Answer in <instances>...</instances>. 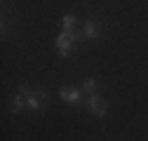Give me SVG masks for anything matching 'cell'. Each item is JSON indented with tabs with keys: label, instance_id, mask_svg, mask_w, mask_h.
<instances>
[{
	"label": "cell",
	"instance_id": "7a4b0ae2",
	"mask_svg": "<svg viewBox=\"0 0 148 141\" xmlns=\"http://www.w3.org/2000/svg\"><path fill=\"white\" fill-rule=\"evenodd\" d=\"M45 106H47V92H45V90H33L31 97L26 99V108H31V111H42Z\"/></svg>",
	"mask_w": 148,
	"mask_h": 141
},
{
	"label": "cell",
	"instance_id": "8992f818",
	"mask_svg": "<svg viewBox=\"0 0 148 141\" xmlns=\"http://www.w3.org/2000/svg\"><path fill=\"white\" fill-rule=\"evenodd\" d=\"M24 106H26V97H24L21 92H16V94L12 97V113H21Z\"/></svg>",
	"mask_w": 148,
	"mask_h": 141
},
{
	"label": "cell",
	"instance_id": "277c9868",
	"mask_svg": "<svg viewBox=\"0 0 148 141\" xmlns=\"http://www.w3.org/2000/svg\"><path fill=\"white\" fill-rule=\"evenodd\" d=\"M80 92L82 90H78V87H61L59 90V97L64 99V101H71V103H80L82 99H80Z\"/></svg>",
	"mask_w": 148,
	"mask_h": 141
},
{
	"label": "cell",
	"instance_id": "3957f363",
	"mask_svg": "<svg viewBox=\"0 0 148 141\" xmlns=\"http://www.w3.org/2000/svg\"><path fill=\"white\" fill-rule=\"evenodd\" d=\"M87 108L94 113V115H99V118H103L106 113H108V103L101 99V97H97V94H92L89 97V101H87Z\"/></svg>",
	"mask_w": 148,
	"mask_h": 141
},
{
	"label": "cell",
	"instance_id": "6da1fadb",
	"mask_svg": "<svg viewBox=\"0 0 148 141\" xmlns=\"http://www.w3.org/2000/svg\"><path fill=\"white\" fill-rule=\"evenodd\" d=\"M78 38H80V35H78L75 31H61V33L57 35V49H59V54H61V57L73 54Z\"/></svg>",
	"mask_w": 148,
	"mask_h": 141
},
{
	"label": "cell",
	"instance_id": "ba28073f",
	"mask_svg": "<svg viewBox=\"0 0 148 141\" xmlns=\"http://www.w3.org/2000/svg\"><path fill=\"white\" fill-rule=\"evenodd\" d=\"M75 24H78V19L73 14H66L64 16V31H75Z\"/></svg>",
	"mask_w": 148,
	"mask_h": 141
},
{
	"label": "cell",
	"instance_id": "5b68a950",
	"mask_svg": "<svg viewBox=\"0 0 148 141\" xmlns=\"http://www.w3.org/2000/svg\"><path fill=\"white\" fill-rule=\"evenodd\" d=\"M99 33H101V26H99L97 21H87V24H85V38L94 40V38H99Z\"/></svg>",
	"mask_w": 148,
	"mask_h": 141
},
{
	"label": "cell",
	"instance_id": "52a82bcc",
	"mask_svg": "<svg viewBox=\"0 0 148 141\" xmlns=\"http://www.w3.org/2000/svg\"><path fill=\"white\" fill-rule=\"evenodd\" d=\"M82 92H87V94L92 97V94L97 92V80H94V78H89V80H85V82H82Z\"/></svg>",
	"mask_w": 148,
	"mask_h": 141
}]
</instances>
